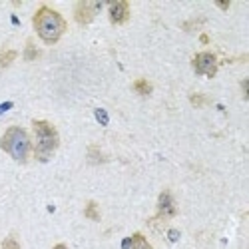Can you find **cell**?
Here are the masks:
<instances>
[{
    "mask_svg": "<svg viewBox=\"0 0 249 249\" xmlns=\"http://www.w3.org/2000/svg\"><path fill=\"white\" fill-rule=\"evenodd\" d=\"M194 70L199 76H207V78H213L217 74V56L213 52H199L194 56Z\"/></svg>",
    "mask_w": 249,
    "mask_h": 249,
    "instance_id": "4",
    "label": "cell"
},
{
    "mask_svg": "<svg viewBox=\"0 0 249 249\" xmlns=\"http://www.w3.org/2000/svg\"><path fill=\"white\" fill-rule=\"evenodd\" d=\"M190 100H192V104H194L196 108H201L203 104H205V96H201V94H192Z\"/></svg>",
    "mask_w": 249,
    "mask_h": 249,
    "instance_id": "15",
    "label": "cell"
},
{
    "mask_svg": "<svg viewBox=\"0 0 249 249\" xmlns=\"http://www.w3.org/2000/svg\"><path fill=\"white\" fill-rule=\"evenodd\" d=\"M98 118H100V122H104V124H106V122H108V118H106V116H104V112H102V110H98Z\"/></svg>",
    "mask_w": 249,
    "mask_h": 249,
    "instance_id": "18",
    "label": "cell"
},
{
    "mask_svg": "<svg viewBox=\"0 0 249 249\" xmlns=\"http://www.w3.org/2000/svg\"><path fill=\"white\" fill-rule=\"evenodd\" d=\"M24 58H26V60H36V58H38V50L34 48L32 40H28V44H26V52H24Z\"/></svg>",
    "mask_w": 249,
    "mask_h": 249,
    "instance_id": "12",
    "label": "cell"
},
{
    "mask_svg": "<svg viewBox=\"0 0 249 249\" xmlns=\"http://www.w3.org/2000/svg\"><path fill=\"white\" fill-rule=\"evenodd\" d=\"M14 60H16V52L14 50H0V72L6 70Z\"/></svg>",
    "mask_w": 249,
    "mask_h": 249,
    "instance_id": "8",
    "label": "cell"
},
{
    "mask_svg": "<svg viewBox=\"0 0 249 249\" xmlns=\"http://www.w3.org/2000/svg\"><path fill=\"white\" fill-rule=\"evenodd\" d=\"M100 8H102L100 2H90V0H82V2H78L76 8H74V18H76V22L82 24V26L90 24L92 20H94V16H96V12H98Z\"/></svg>",
    "mask_w": 249,
    "mask_h": 249,
    "instance_id": "5",
    "label": "cell"
},
{
    "mask_svg": "<svg viewBox=\"0 0 249 249\" xmlns=\"http://www.w3.org/2000/svg\"><path fill=\"white\" fill-rule=\"evenodd\" d=\"M152 84H150V82L148 80H136L134 82V92H138L140 96H150L152 94Z\"/></svg>",
    "mask_w": 249,
    "mask_h": 249,
    "instance_id": "10",
    "label": "cell"
},
{
    "mask_svg": "<svg viewBox=\"0 0 249 249\" xmlns=\"http://www.w3.org/2000/svg\"><path fill=\"white\" fill-rule=\"evenodd\" d=\"M130 18V4L126 0H118L110 4V22L112 24H124Z\"/></svg>",
    "mask_w": 249,
    "mask_h": 249,
    "instance_id": "7",
    "label": "cell"
},
{
    "mask_svg": "<svg viewBox=\"0 0 249 249\" xmlns=\"http://www.w3.org/2000/svg\"><path fill=\"white\" fill-rule=\"evenodd\" d=\"M130 243H132V249H154V247L148 243V239L143 237L142 233H134V235L130 237Z\"/></svg>",
    "mask_w": 249,
    "mask_h": 249,
    "instance_id": "9",
    "label": "cell"
},
{
    "mask_svg": "<svg viewBox=\"0 0 249 249\" xmlns=\"http://www.w3.org/2000/svg\"><path fill=\"white\" fill-rule=\"evenodd\" d=\"M0 150L6 152L18 163H26L28 154H30V138L26 130H22L20 126L8 128L4 136L0 138Z\"/></svg>",
    "mask_w": 249,
    "mask_h": 249,
    "instance_id": "3",
    "label": "cell"
},
{
    "mask_svg": "<svg viewBox=\"0 0 249 249\" xmlns=\"http://www.w3.org/2000/svg\"><path fill=\"white\" fill-rule=\"evenodd\" d=\"M88 158H90L94 163H100V161H104V158L98 154V148H96V146H92V148L88 150Z\"/></svg>",
    "mask_w": 249,
    "mask_h": 249,
    "instance_id": "14",
    "label": "cell"
},
{
    "mask_svg": "<svg viewBox=\"0 0 249 249\" xmlns=\"http://www.w3.org/2000/svg\"><path fill=\"white\" fill-rule=\"evenodd\" d=\"M0 249H20V243L16 241V237H6L0 245Z\"/></svg>",
    "mask_w": 249,
    "mask_h": 249,
    "instance_id": "13",
    "label": "cell"
},
{
    "mask_svg": "<svg viewBox=\"0 0 249 249\" xmlns=\"http://www.w3.org/2000/svg\"><path fill=\"white\" fill-rule=\"evenodd\" d=\"M34 128V136H36V146H34V156L38 161H48L54 152L60 146V136L58 130L46 120H34L32 122Z\"/></svg>",
    "mask_w": 249,
    "mask_h": 249,
    "instance_id": "2",
    "label": "cell"
},
{
    "mask_svg": "<svg viewBox=\"0 0 249 249\" xmlns=\"http://www.w3.org/2000/svg\"><path fill=\"white\" fill-rule=\"evenodd\" d=\"M52 249H68V247H66V245H64V243H58V245H54V247H52Z\"/></svg>",
    "mask_w": 249,
    "mask_h": 249,
    "instance_id": "20",
    "label": "cell"
},
{
    "mask_svg": "<svg viewBox=\"0 0 249 249\" xmlns=\"http://www.w3.org/2000/svg\"><path fill=\"white\" fill-rule=\"evenodd\" d=\"M34 30L46 44H56L66 32V20L50 6H40L34 14Z\"/></svg>",
    "mask_w": 249,
    "mask_h": 249,
    "instance_id": "1",
    "label": "cell"
},
{
    "mask_svg": "<svg viewBox=\"0 0 249 249\" xmlns=\"http://www.w3.org/2000/svg\"><path fill=\"white\" fill-rule=\"evenodd\" d=\"M174 215H176V201H174V196L165 190L160 194V199H158V217L170 219Z\"/></svg>",
    "mask_w": 249,
    "mask_h": 249,
    "instance_id": "6",
    "label": "cell"
},
{
    "mask_svg": "<svg viewBox=\"0 0 249 249\" xmlns=\"http://www.w3.org/2000/svg\"><path fill=\"white\" fill-rule=\"evenodd\" d=\"M241 90H243V98H247V80L241 82Z\"/></svg>",
    "mask_w": 249,
    "mask_h": 249,
    "instance_id": "17",
    "label": "cell"
},
{
    "mask_svg": "<svg viewBox=\"0 0 249 249\" xmlns=\"http://www.w3.org/2000/svg\"><path fill=\"white\" fill-rule=\"evenodd\" d=\"M122 249H132V243H130V237H128V239H124V243H122Z\"/></svg>",
    "mask_w": 249,
    "mask_h": 249,
    "instance_id": "16",
    "label": "cell"
},
{
    "mask_svg": "<svg viewBox=\"0 0 249 249\" xmlns=\"http://www.w3.org/2000/svg\"><path fill=\"white\" fill-rule=\"evenodd\" d=\"M217 6H219V8H221V10H227V8H230V4H227V2H219V4H217Z\"/></svg>",
    "mask_w": 249,
    "mask_h": 249,
    "instance_id": "19",
    "label": "cell"
},
{
    "mask_svg": "<svg viewBox=\"0 0 249 249\" xmlns=\"http://www.w3.org/2000/svg\"><path fill=\"white\" fill-rule=\"evenodd\" d=\"M84 215L92 221H100V212H98V205L96 201H88L86 203V210H84Z\"/></svg>",
    "mask_w": 249,
    "mask_h": 249,
    "instance_id": "11",
    "label": "cell"
}]
</instances>
